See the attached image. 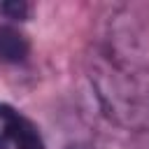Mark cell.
I'll return each mask as SVG.
<instances>
[{
  "label": "cell",
  "instance_id": "cell-2",
  "mask_svg": "<svg viewBox=\"0 0 149 149\" xmlns=\"http://www.w3.org/2000/svg\"><path fill=\"white\" fill-rule=\"evenodd\" d=\"M0 149H44L40 128L5 102H0Z\"/></svg>",
  "mask_w": 149,
  "mask_h": 149
},
{
  "label": "cell",
  "instance_id": "cell-4",
  "mask_svg": "<svg viewBox=\"0 0 149 149\" xmlns=\"http://www.w3.org/2000/svg\"><path fill=\"white\" fill-rule=\"evenodd\" d=\"M33 12V5L21 2V0H12V2H2L0 5V14L9 21H26Z\"/></svg>",
  "mask_w": 149,
  "mask_h": 149
},
{
  "label": "cell",
  "instance_id": "cell-3",
  "mask_svg": "<svg viewBox=\"0 0 149 149\" xmlns=\"http://www.w3.org/2000/svg\"><path fill=\"white\" fill-rule=\"evenodd\" d=\"M28 54H30L28 35L14 23H2L0 26V61L16 65V63H23Z\"/></svg>",
  "mask_w": 149,
  "mask_h": 149
},
{
  "label": "cell",
  "instance_id": "cell-1",
  "mask_svg": "<svg viewBox=\"0 0 149 149\" xmlns=\"http://www.w3.org/2000/svg\"><path fill=\"white\" fill-rule=\"evenodd\" d=\"M86 77L100 112L126 130H149V16L140 5H114L95 23Z\"/></svg>",
  "mask_w": 149,
  "mask_h": 149
}]
</instances>
